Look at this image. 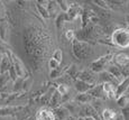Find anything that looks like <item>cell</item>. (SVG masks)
<instances>
[{"label": "cell", "instance_id": "cell-1", "mask_svg": "<svg viewBox=\"0 0 129 120\" xmlns=\"http://www.w3.org/2000/svg\"><path fill=\"white\" fill-rule=\"evenodd\" d=\"M111 43L119 48L129 47V29L118 28L111 34Z\"/></svg>", "mask_w": 129, "mask_h": 120}, {"label": "cell", "instance_id": "cell-2", "mask_svg": "<svg viewBox=\"0 0 129 120\" xmlns=\"http://www.w3.org/2000/svg\"><path fill=\"white\" fill-rule=\"evenodd\" d=\"M113 57V54H107L105 56L100 57V58L95 59V61H93L92 63H91V70H92L93 72H96V73H102V72H105L107 65H108V63L111 61V59Z\"/></svg>", "mask_w": 129, "mask_h": 120}, {"label": "cell", "instance_id": "cell-3", "mask_svg": "<svg viewBox=\"0 0 129 120\" xmlns=\"http://www.w3.org/2000/svg\"><path fill=\"white\" fill-rule=\"evenodd\" d=\"M113 62L119 67H125L129 64V55L126 53H117L113 55Z\"/></svg>", "mask_w": 129, "mask_h": 120}, {"label": "cell", "instance_id": "cell-4", "mask_svg": "<svg viewBox=\"0 0 129 120\" xmlns=\"http://www.w3.org/2000/svg\"><path fill=\"white\" fill-rule=\"evenodd\" d=\"M99 81L102 82V84L103 83H111V84H113V85H116V87L120 83V81L116 79L113 75H111L108 71H105V72H102V73H100V75H99Z\"/></svg>", "mask_w": 129, "mask_h": 120}, {"label": "cell", "instance_id": "cell-5", "mask_svg": "<svg viewBox=\"0 0 129 120\" xmlns=\"http://www.w3.org/2000/svg\"><path fill=\"white\" fill-rule=\"evenodd\" d=\"M128 90H129V77H125L116 87V99H118L121 96H125V93Z\"/></svg>", "mask_w": 129, "mask_h": 120}, {"label": "cell", "instance_id": "cell-6", "mask_svg": "<svg viewBox=\"0 0 129 120\" xmlns=\"http://www.w3.org/2000/svg\"><path fill=\"white\" fill-rule=\"evenodd\" d=\"M55 113L52 110L44 108L41 109L36 114V120H55Z\"/></svg>", "mask_w": 129, "mask_h": 120}, {"label": "cell", "instance_id": "cell-7", "mask_svg": "<svg viewBox=\"0 0 129 120\" xmlns=\"http://www.w3.org/2000/svg\"><path fill=\"white\" fill-rule=\"evenodd\" d=\"M12 64H14V67H15V71H16V74L17 76H19L21 79V77L25 76V67H24V64L20 62V59L18 58L17 56H15V55H12Z\"/></svg>", "mask_w": 129, "mask_h": 120}, {"label": "cell", "instance_id": "cell-8", "mask_svg": "<svg viewBox=\"0 0 129 120\" xmlns=\"http://www.w3.org/2000/svg\"><path fill=\"white\" fill-rule=\"evenodd\" d=\"M89 94L93 97V98H96V99H102V98H107L106 94H105V91H103V86L102 84H99V85H94L90 91L88 92Z\"/></svg>", "mask_w": 129, "mask_h": 120}, {"label": "cell", "instance_id": "cell-9", "mask_svg": "<svg viewBox=\"0 0 129 120\" xmlns=\"http://www.w3.org/2000/svg\"><path fill=\"white\" fill-rule=\"evenodd\" d=\"M79 80L86 82V83L91 84V85H94L96 82V80H95V77L93 76V74L91 73V72H88V71H83V72H81V73H79Z\"/></svg>", "mask_w": 129, "mask_h": 120}, {"label": "cell", "instance_id": "cell-10", "mask_svg": "<svg viewBox=\"0 0 129 120\" xmlns=\"http://www.w3.org/2000/svg\"><path fill=\"white\" fill-rule=\"evenodd\" d=\"M107 71L109 72V73L111 74V75H113L116 77L117 80H119V81H122L125 77H123L122 75V71H121V67H119L117 65H110V66H108V70Z\"/></svg>", "mask_w": 129, "mask_h": 120}, {"label": "cell", "instance_id": "cell-11", "mask_svg": "<svg viewBox=\"0 0 129 120\" xmlns=\"http://www.w3.org/2000/svg\"><path fill=\"white\" fill-rule=\"evenodd\" d=\"M94 85H91V84L86 83L84 81H81V80H78L75 82V89L78 90L80 93H88L91 89H92Z\"/></svg>", "mask_w": 129, "mask_h": 120}, {"label": "cell", "instance_id": "cell-12", "mask_svg": "<svg viewBox=\"0 0 129 120\" xmlns=\"http://www.w3.org/2000/svg\"><path fill=\"white\" fill-rule=\"evenodd\" d=\"M103 91L107 98L109 99H116V86L111 83H103Z\"/></svg>", "mask_w": 129, "mask_h": 120}, {"label": "cell", "instance_id": "cell-13", "mask_svg": "<svg viewBox=\"0 0 129 120\" xmlns=\"http://www.w3.org/2000/svg\"><path fill=\"white\" fill-rule=\"evenodd\" d=\"M117 117H118L117 112L115 110L109 109V108H106L102 111V113H101V119L102 120H116Z\"/></svg>", "mask_w": 129, "mask_h": 120}, {"label": "cell", "instance_id": "cell-14", "mask_svg": "<svg viewBox=\"0 0 129 120\" xmlns=\"http://www.w3.org/2000/svg\"><path fill=\"white\" fill-rule=\"evenodd\" d=\"M11 66V61L9 59V57L7 55H5L2 57L1 61V65H0V73L1 74H6L7 72H9V69Z\"/></svg>", "mask_w": 129, "mask_h": 120}, {"label": "cell", "instance_id": "cell-15", "mask_svg": "<svg viewBox=\"0 0 129 120\" xmlns=\"http://www.w3.org/2000/svg\"><path fill=\"white\" fill-rule=\"evenodd\" d=\"M62 97L63 96L59 93L57 90L54 92V94H52V98L49 100V104H51L52 108H56L58 104L62 103Z\"/></svg>", "mask_w": 129, "mask_h": 120}, {"label": "cell", "instance_id": "cell-16", "mask_svg": "<svg viewBox=\"0 0 129 120\" xmlns=\"http://www.w3.org/2000/svg\"><path fill=\"white\" fill-rule=\"evenodd\" d=\"M54 113H55V116L57 117L58 119H61V120H64L66 118V117L69 116V110L65 108V107H59V108H56L55 109V111H54Z\"/></svg>", "mask_w": 129, "mask_h": 120}, {"label": "cell", "instance_id": "cell-17", "mask_svg": "<svg viewBox=\"0 0 129 120\" xmlns=\"http://www.w3.org/2000/svg\"><path fill=\"white\" fill-rule=\"evenodd\" d=\"M92 100H94V98L89 93H80L78 97H76V101H78L79 103L86 104L88 102H91Z\"/></svg>", "mask_w": 129, "mask_h": 120}, {"label": "cell", "instance_id": "cell-18", "mask_svg": "<svg viewBox=\"0 0 129 120\" xmlns=\"http://www.w3.org/2000/svg\"><path fill=\"white\" fill-rule=\"evenodd\" d=\"M0 38L5 42H7V39H8V26H7V24L0 25Z\"/></svg>", "mask_w": 129, "mask_h": 120}, {"label": "cell", "instance_id": "cell-19", "mask_svg": "<svg viewBox=\"0 0 129 120\" xmlns=\"http://www.w3.org/2000/svg\"><path fill=\"white\" fill-rule=\"evenodd\" d=\"M64 107L69 110V112H72V113H75V112L79 111V104L76 103V102H70L69 101L64 104Z\"/></svg>", "mask_w": 129, "mask_h": 120}, {"label": "cell", "instance_id": "cell-20", "mask_svg": "<svg viewBox=\"0 0 129 120\" xmlns=\"http://www.w3.org/2000/svg\"><path fill=\"white\" fill-rule=\"evenodd\" d=\"M36 8H37V10H38V12L44 17V18H49V17H51V15H49L48 10H47L46 6H42V5H39V2H37Z\"/></svg>", "mask_w": 129, "mask_h": 120}, {"label": "cell", "instance_id": "cell-21", "mask_svg": "<svg viewBox=\"0 0 129 120\" xmlns=\"http://www.w3.org/2000/svg\"><path fill=\"white\" fill-rule=\"evenodd\" d=\"M116 100H117V104H118L119 107H121L122 109L126 108V107H127L128 104H129V98H128L127 96H126V94H125V96L119 97V98L116 99Z\"/></svg>", "mask_w": 129, "mask_h": 120}, {"label": "cell", "instance_id": "cell-22", "mask_svg": "<svg viewBox=\"0 0 129 120\" xmlns=\"http://www.w3.org/2000/svg\"><path fill=\"white\" fill-rule=\"evenodd\" d=\"M57 91L62 96H66L70 92V87L66 85V84H59V85H57Z\"/></svg>", "mask_w": 129, "mask_h": 120}, {"label": "cell", "instance_id": "cell-23", "mask_svg": "<svg viewBox=\"0 0 129 120\" xmlns=\"http://www.w3.org/2000/svg\"><path fill=\"white\" fill-rule=\"evenodd\" d=\"M53 58L56 59V61L61 64L62 61H63V52H62L61 49H56V51L54 52V54H53Z\"/></svg>", "mask_w": 129, "mask_h": 120}, {"label": "cell", "instance_id": "cell-24", "mask_svg": "<svg viewBox=\"0 0 129 120\" xmlns=\"http://www.w3.org/2000/svg\"><path fill=\"white\" fill-rule=\"evenodd\" d=\"M57 2H55V1H48V6L46 7L47 8V10H48L49 12V15H53V14H55V9H56V6H57Z\"/></svg>", "mask_w": 129, "mask_h": 120}, {"label": "cell", "instance_id": "cell-25", "mask_svg": "<svg viewBox=\"0 0 129 120\" xmlns=\"http://www.w3.org/2000/svg\"><path fill=\"white\" fill-rule=\"evenodd\" d=\"M48 66H49V69H51L52 71H53V70H57L59 67V63L56 61V59H54L53 57H52V58L48 61Z\"/></svg>", "mask_w": 129, "mask_h": 120}, {"label": "cell", "instance_id": "cell-26", "mask_svg": "<svg viewBox=\"0 0 129 120\" xmlns=\"http://www.w3.org/2000/svg\"><path fill=\"white\" fill-rule=\"evenodd\" d=\"M58 6L61 7V9L63 10V12H68L69 9H70V5H68V1H64V0H61V1H57Z\"/></svg>", "mask_w": 129, "mask_h": 120}, {"label": "cell", "instance_id": "cell-27", "mask_svg": "<svg viewBox=\"0 0 129 120\" xmlns=\"http://www.w3.org/2000/svg\"><path fill=\"white\" fill-rule=\"evenodd\" d=\"M8 74H1L0 75V89H1L2 86H5L7 84V80H8Z\"/></svg>", "mask_w": 129, "mask_h": 120}, {"label": "cell", "instance_id": "cell-28", "mask_svg": "<svg viewBox=\"0 0 129 120\" xmlns=\"http://www.w3.org/2000/svg\"><path fill=\"white\" fill-rule=\"evenodd\" d=\"M65 37L69 39V41H74V38H75V33H74L73 29H69V31H66Z\"/></svg>", "mask_w": 129, "mask_h": 120}, {"label": "cell", "instance_id": "cell-29", "mask_svg": "<svg viewBox=\"0 0 129 120\" xmlns=\"http://www.w3.org/2000/svg\"><path fill=\"white\" fill-rule=\"evenodd\" d=\"M4 14H5V9L2 7V5H0V19H1V16H4Z\"/></svg>", "mask_w": 129, "mask_h": 120}, {"label": "cell", "instance_id": "cell-30", "mask_svg": "<svg viewBox=\"0 0 129 120\" xmlns=\"http://www.w3.org/2000/svg\"><path fill=\"white\" fill-rule=\"evenodd\" d=\"M126 24H127V26H128V28H129V15L126 17Z\"/></svg>", "mask_w": 129, "mask_h": 120}, {"label": "cell", "instance_id": "cell-31", "mask_svg": "<svg viewBox=\"0 0 129 120\" xmlns=\"http://www.w3.org/2000/svg\"><path fill=\"white\" fill-rule=\"evenodd\" d=\"M84 118H85V120H96L94 118H91V117H84Z\"/></svg>", "mask_w": 129, "mask_h": 120}, {"label": "cell", "instance_id": "cell-32", "mask_svg": "<svg viewBox=\"0 0 129 120\" xmlns=\"http://www.w3.org/2000/svg\"><path fill=\"white\" fill-rule=\"evenodd\" d=\"M79 120H85V118H84V117H80V118H79Z\"/></svg>", "mask_w": 129, "mask_h": 120}, {"label": "cell", "instance_id": "cell-33", "mask_svg": "<svg viewBox=\"0 0 129 120\" xmlns=\"http://www.w3.org/2000/svg\"><path fill=\"white\" fill-rule=\"evenodd\" d=\"M2 57H4V56H1V55H0V65H1V61H2Z\"/></svg>", "mask_w": 129, "mask_h": 120}, {"label": "cell", "instance_id": "cell-34", "mask_svg": "<svg viewBox=\"0 0 129 120\" xmlns=\"http://www.w3.org/2000/svg\"><path fill=\"white\" fill-rule=\"evenodd\" d=\"M27 120H33V118H29V119H27Z\"/></svg>", "mask_w": 129, "mask_h": 120}]
</instances>
